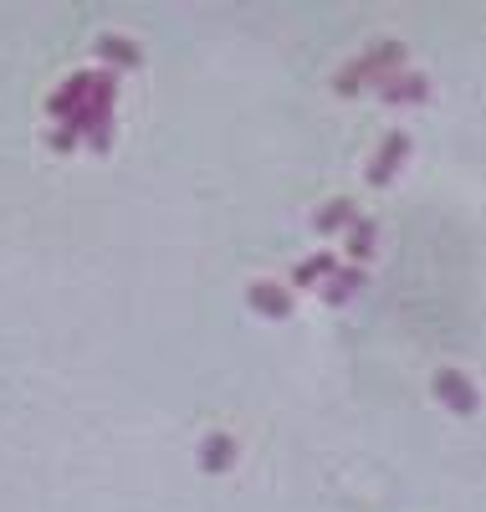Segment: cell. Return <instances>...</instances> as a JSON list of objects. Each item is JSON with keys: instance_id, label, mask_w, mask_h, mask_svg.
<instances>
[{"instance_id": "7a4b0ae2", "label": "cell", "mask_w": 486, "mask_h": 512, "mask_svg": "<svg viewBox=\"0 0 486 512\" xmlns=\"http://www.w3.org/2000/svg\"><path fill=\"white\" fill-rule=\"evenodd\" d=\"M405 67V47L400 41H379V47H369L359 62H348L338 77H333V88L343 93V98H353L359 88H369V82H384L389 72H400Z\"/></svg>"}, {"instance_id": "277c9868", "label": "cell", "mask_w": 486, "mask_h": 512, "mask_svg": "<svg viewBox=\"0 0 486 512\" xmlns=\"http://www.w3.org/2000/svg\"><path fill=\"white\" fill-rule=\"evenodd\" d=\"M430 384H435V400H440V405H451L456 415H476V405H481V400H476V384H471L461 369H435Z\"/></svg>"}, {"instance_id": "5bb4252c", "label": "cell", "mask_w": 486, "mask_h": 512, "mask_svg": "<svg viewBox=\"0 0 486 512\" xmlns=\"http://www.w3.org/2000/svg\"><path fill=\"white\" fill-rule=\"evenodd\" d=\"M77 144H82V139H77V134H72V128H62V123H57V128H52V149H57V154H72V149H77Z\"/></svg>"}, {"instance_id": "6da1fadb", "label": "cell", "mask_w": 486, "mask_h": 512, "mask_svg": "<svg viewBox=\"0 0 486 512\" xmlns=\"http://www.w3.org/2000/svg\"><path fill=\"white\" fill-rule=\"evenodd\" d=\"M113 103H118V72H93V98L82 103V113L62 128H72L77 139H87L93 154H108L113 144Z\"/></svg>"}, {"instance_id": "5b68a950", "label": "cell", "mask_w": 486, "mask_h": 512, "mask_svg": "<svg viewBox=\"0 0 486 512\" xmlns=\"http://www.w3.org/2000/svg\"><path fill=\"white\" fill-rule=\"evenodd\" d=\"M374 93H379L384 103H394V108H405V103H425V98H430V77H420V72L400 67V72H389L384 82H374Z\"/></svg>"}, {"instance_id": "9c48e42d", "label": "cell", "mask_w": 486, "mask_h": 512, "mask_svg": "<svg viewBox=\"0 0 486 512\" xmlns=\"http://www.w3.org/2000/svg\"><path fill=\"white\" fill-rule=\"evenodd\" d=\"M348 241V267H359V262H369V256H374V246H379V226L369 221V216H359V221H353L348 231H343Z\"/></svg>"}, {"instance_id": "4fadbf2b", "label": "cell", "mask_w": 486, "mask_h": 512, "mask_svg": "<svg viewBox=\"0 0 486 512\" xmlns=\"http://www.w3.org/2000/svg\"><path fill=\"white\" fill-rule=\"evenodd\" d=\"M333 272H338V262H333V256H328V251H313L307 262H297L292 282H297V287H313V282H328Z\"/></svg>"}, {"instance_id": "3957f363", "label": "cell", "mask_w": 486, "mask_h": 512, "mask_svg": "<svg viewBox=\"0 0 486 512\" xmlns=\"http://www.w3.org/2000/svg\"><path fill=\"white\" fill-rule=\"evenodd\" d=\"M405 159H410V134H405V128H394V134H384V144H379V154H374V164H369V185L384 190L394 175H400Z\"/></svg>"}, {"instance_id": "30bf717a", "label": "cell", "mask_w": 486, "mask_h": 512, "mask_svg": "<svg viewBox=\"0 0 486 512\" xmlns=\"http://www.w3.org/2000/svg\"><path fill=\"white\" fill-rule=\"evenodd\" d=\"M369 277H364V267H338L328 282H323V303H333V308H343L353 292H359Z\"/></svg>"}, {"instance_id": "ba28073f", "label": "cell", "mask_w": 486, "mask_h": 512, "mask_svg": "<svg viewBox=\"0 0 486 512\" xmlns=\"http://www.w3.org/2000/svg\"><path fill=\"white\" fill-rule=\"evenodd\" d=\"M93 52H98V57L108 62V72H113V67H123V72L144 67V52H139V41H128V36H113V31L93 41Z\"/></svg>"}, {"instance_id": "52a82bcc", "label": "cell", "mask_w": 486, "mask_h": 512, "mask_svg": "<svg viewBox=\"0 0 486 512\" xmlns=\"http://www.w3.org/2000/svg\"><path fill=\"white\" fill-rule=\"evenodd\" d=\"M246 303H251V313H261V318H292V292L277 287V282H251V287H246Z\"/></svg>"}, {"instance_id": "8fae6325", "label": "cell", "mask_w": 486, "mask_h": 512, "mask_svg": "<svg viewBox=\"0 0 486 512\" xmlns=\"http://www.w3.org/2000/svg\"><path fill=\"white\" fill-rule=\"evenodd\" d=\"M231 461H236V441L231 436H205V446H200V466L210 477H220V472H231Z\"/></svg>"}, {"instance_id": "7c38bea8", "label": "cell", "mask_w": 486, "mask_h": 512, "mask_svg": "<svg viewBox=\"0 0 486 512\" xmlns=\"http://www.w3.org/2000/svg\"><path fill=\"white\" fill-rule=\"evenodd\" d=\"M353 221H359V210H353V200H328L318 216H313V226L323 231V236H333V231H348Z\"/></svg>"}, {"instance_id": "8992f818", "label": "cell", "mask_w": 486, "mask_h": 512, "mask_svg": "<svg viewBox=\"0 0 486 512\" xmlns=\"http://www.w3.org/2000/svg\"><path fill=\"white\" fill-rule=\"evenodd\" d=\"M87 98H93V72H72L67 82H62V88L47 98V113L57 118V123H72L77 113H82V103Z\"/></svg>"}]
</instances>
